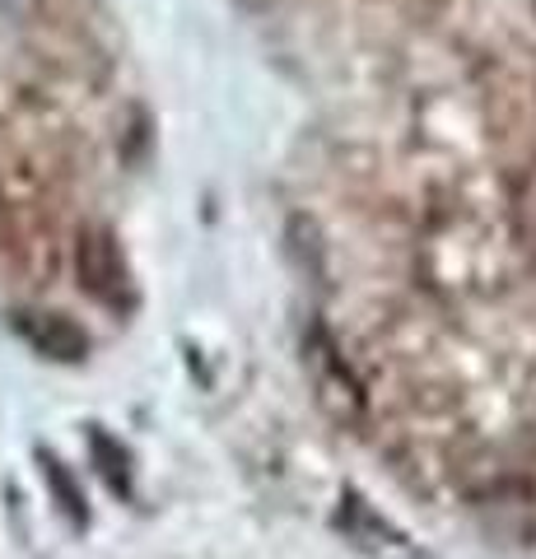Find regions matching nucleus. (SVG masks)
<instances>
[{"label": "nucleus", "instance_id": "obj_1", "mask_svg": "<svg viewBox=\"0 0 536 559\" xmlns=\"http://www.w3.org/2000/svg\"><path fill=\"white\" fill-rule=\"evenodd\" d=\"M75 280L103 308H112V312L135 308V280L127 266V252L117 242V234L103 229V224H84L75 238Z\"/></svg>", "mask_w": 536, "mask_h": 559}, {"label": "nucleus", "instance_id": "obj_2", "mask_svg": "<svg viewBox=\"0 0 536 559\" xmlns=\"http://www.w3.org/2000/svg\"><path fill=\"white\" fill-rule=\"evenodd\" d=\"M303 369H308V382H313L322 415L332 419V425L350 429V433L365 425V388H359V378L350 373V364L336 355V345L322 326H313L303 341Z\"/></svg>", "mask_w": 536, "mask_h": 559}, {"label": "nucleus", "instance_id": "obj_3", "mask_svg": "<svg viewBox=\"0 0 536 559\" xmlns=\"http://www.w3.org/2000/svg\"><path fill=\"white\" fill-rule=\"evenodd\" d=\"M336 532L369 559H434L406 527H396L388 513H378L359 489H345L336 503Z\"/></svg>", "mask_w": 536, "mask_h": 559}, {"label": "nucleus", "instance_id": "obj_4", "mask_svg": "<svg viewBox=\"0 0 536 559\" xmlns=\"http://www.w3.org/2000/svg\"><path fill=\"white\" fill-rule=\"evenodd\" d=\"M14 336H20L33 355H43L51 364H80L90 359V331L65 312H43V308H20L10 318Z\"/></svg>", "mask_w": 536, "mask_h": 559}, {"label": "nucleus", "instance_id": "obj_5", "mask_svg": "<svg viewBox=\"0 0 536 559\" xmlns=\"http://www.w3.org/2000/svg\"><path fill=\"white\" fill-rule=\"evenodd\" d=\"M90 448H94V457H98L103 480H108L117 495H127V489H131V457H127V448L117 443L112 433H103V429H90Z\"/></svg>", "mask_w": 536, "mask_h": 559}, {"label": "nucleus", "instance_id": "obj_6", "mask_svg": "<svg viewBox=\"0 0 536 559\" xmlns=\"http://www.w3.org/2000/svg\"><path fill=\"white\" fill-rule=\"evenodd\" d=\"M43 480L51 485V495L61 499V509H65V518L75 522V527H84V522H90V509H84V495L75 489V480H71V471H65L57 457H51V452H43Z\"/></svg>", "mask_w": 536, "mask_h": 559}, {"label": "nucleus", "instance_id": "obj_7", "mask_svg": "<svg viewBox=\"0 0 536 559\" xmlns=\"http://www.w3.org/2000/svg\"><path fill=\"white\" fill-rule=\"evenodd\" d=\"M33 5H38V0H0V14H5V20H24V14H33Z\"/></svg>", "mask_w": 536, "mask_h": 559}]
</instances>
